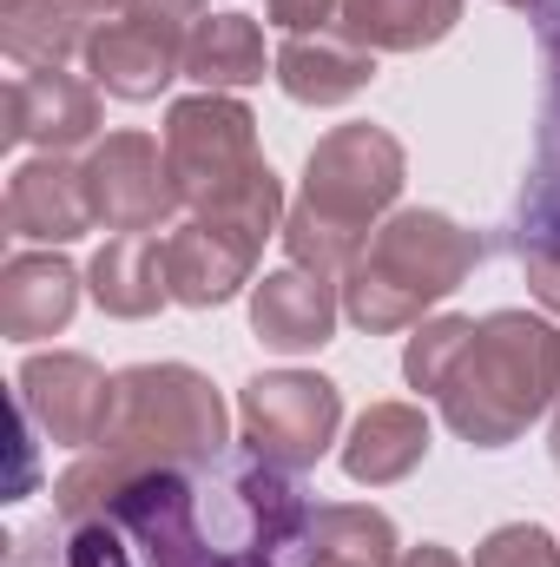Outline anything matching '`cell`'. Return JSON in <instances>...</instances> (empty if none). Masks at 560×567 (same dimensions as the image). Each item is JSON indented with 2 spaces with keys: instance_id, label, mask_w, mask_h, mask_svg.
<instances>
[{
  "instance_id": "obj_1",
  "label": "cell",
  "mask_w": 560,
  "mask_h": 567,
  "mask_svg": "<svg viewBox=\"0 0 560 567\" xmlns=\"http://www.w3.org/2000/svg\"><path fill=\"white\" fill-rule=\"evenodd\" d=\"M403 377L442 403L468 449H508L560 403V330L528 310L428 317L403 350Z\"/></svg>"
},
{
  "instance_id": "obj_2",
  "label": "cell",
  "mask_w": 560,
  "mask_h": 567,
  "mask_svg": "<svg viewBox=\"0 0 560 567\" xmlns=\"http://www.w3.org/2000/svg\"><path fill=\"white\" fill-rule=\"evenodd\" d=\"M225 455V403L211 377L191 363H133L120 370V403L93 455H80L53 482V508L66 522H93L106 488L145 468H211Z\"/></svg>"
},
{
  "instance_id": "obj_3",
  "label": "cell",
  "mask_w": 560,
  "mask_h": 567,
  "mask_svg": "<svg viewBox=\"0 0 560 567\" xmlns=\"http://www.w3.org/2000/svg\"><path fill=\"white\" fill-rule=\"evenodd\" d=\"M403 178H409V152L396 133H383L370 120L323 133L303 158L297 205L283 212L290 265H303L317 278H350V265L370 251L376 225L403 198Z\"/></svg>"
},
{
  "instance_id": "obj_4",
  "label": "cell",
  "mask_w": 560,
  "mask_h": 567,
  "mask_svg": "<svg viewBox=\"0 0 560 567\" xmlns=\"http://www.w3.org/2000/svg\"><path fill=\"white\" fill-rule=\"evenodd\" d=\"M165 165L191 218H238L251 231L283 225L278 172L258 152V120L231 93H191L165 113Z\"/></svg>"
},
{
  "instance_id": "obj_5",
  "label": "cell",
  "mask_w": 560,
  "mask_h": 567,
  "mask_svg": "<svg viewBox=\"0 0 560 567\" xmlns=\"http://www.w3.org/2000/svg\"><path fill=\"white\" fill-rule=\"evenodd\" d=\"M481 238L462 231L448 212H390L370 238V251L350 265L343 278V317L363 337H390V330H416L422 310L455 297L462 278L475 271Z\"/></svg>"
},
{
  "instance_id": "obj_6",
  "label": "cell",
  "mask_w": 560,
  "mask_h": 567,
  "mask_svg": "<svg viewBox=\"0 0 560 567\" xmlns=\"http://www.w3.org/2000/svg\"><path fill=\"white\" fill-rule=\"evenodd\" d=\"M198 0H133L113 20H93L86 33V73L113 100H158L185 73V47L198 33Z\"/></svg>"
},
{
  "instance_id": "obj_7",
  "label": "cell",
  "mask_w": 560,
  "mask_h": 567,
  "mask_svg": "<svg viewBox=\"0 0 560 567\" xmlns=\"http://www.w3.org/2000/svg\"><path fill=\"white\" fill-rule=\"evenodd\" d=\"M336 423H343V396L330 377H310V370H265L238 396L245 449L283 475L317 468L336 442Z\"/></svg>"
},
{
  "instance_id": "obj_8",
  "label": "cell",
  "mask_w": 560,
  "mask_h": 567,
  "mask_svg": "<svg viewBox=\"0 0 560 567\" xmlns=\"http://www.w3.org/2000/svg\"><path fill=\"white\" fill-rule=\"evenodd\" d=\"M20 390V410L33 416L40 435L66 442V449H100V435L113 423V403H120V377H106L93 357L80 350H40L20 363L13 377Z\"/></svg>"
},
{
  "instance_id": "obj_9",
  "label": "cell",
  "mask_w": 560,
  "mask_h": 567,
  "mask_svg": "<svg viewBox=\"0 0 560 567\" xmlns=\"http://www.w3.org/2000/svg\"><path fill=\"white\" fill-rule=\"evenodd\" d=\"M86 198H93V225L106 231H158L178 212V185L165 165V145L152 133H106L86 152Z\"/></svg>"
},
{
  "instance_id": "obj_10",
  "label": "cell",
  "mask_w": 560,
  "mask_h": 567,
  "mask_svg": "<svg viewBox=\"0 0 560 567\" xmlns=\"http://www.w3.org/2000/svg\"><path fill=\"white\" fill-rule=\"evenodd\" d=\"M258 251H265V231H251L238 218H185L165 238V290H172V303H185V310L231 303L258 271Z\"/></svg>"
},
{
  "instance_id": "obj_11",
  "label": "cell",
  "mask_w": 560,
  "mask_h": 567,
  "mask_svg": "<svg viewBox=\"0 0 560 567\" xmlns=\"http://www.w3.org/2000/svg\"><path fill=\"white\" fill-rule=\"evenodd\" d=\"M7 145H40V152H73L100 140V86L66 73V66H33L7 86Z\"/></svg>"
},
{
  "instance_id": "obj_12",
  "label": "cell",
  "mask_w": 560,
  "mask_h": 567,
  "mask_svg": "<svg viewBox=\"0 0 560 567\" xmlns=\"http://www.w3.org/2000/svg\"><path fill=\"white\" fill-rule=\"evenodd\" d=\"M7 231L27 245H73L93 231V198H86V172L66 165L60 152H40L27 165H13L7 178Z\"/></svg>"
},
{
  "instance_id": "obj_13",
  "label": "cell",
  "mask_w": 560,
  "mask_h": 567,
  "mask_svg": "<svg viewBox=\"0 0 560 567\" xmlns=\"http://www.w3.org/2000/svg\"><path fill=\"white\" fill-rule=\"evenodd\" d=\"M336 310H343L336 278H317V271H303V265H283V271H271L265 284H251V330H258V343L278 350V357H310V350H323L330 330H336Z\"/></svg>"
},
{
  "instance_id": "obj_14",
  "label": "cell",
  "mask_w": 560,
  "mask_h": 567,
  "mask_svg": "<svg viewBox=\"0 0 560 567\" xmlns=\"http://www.w3.org/2000/svg\"><path fill=\"white\" fill-rule=\"evenodd\" d=\"M376 80V53L356 47L350 33L323 27V33H290L278 53V86L297 106H343Z\"/></svg>"
},
{
  "instance_id": "obj_15",
  "label": "cell",
  "mask_w": 560,
  "mask_h": 567,
  "mask_svg": "<svg viewBox=\"0 0 560 567\" xmlns=\"http://www.w3.org/2000/svg\"><path fill=\"white\" fill-rule=\"evenodd\" d=\"M73 310H80V271L60 251H20V258H7V271H0V330L13 343L66 330Z\"/></svg>"
},
{
  "instance_id": "obj_16",
  "label": "cell",
  "mask_w": 560,
  "mask_h": 567,
  "mask_svg": "<svg viewBox=\"0 0 560 567\" xmlns=\"http://www.w3.org/2000/svg\"><path fill=\"white\" fill-rule=\"evenodd\" d=\"M422 455H428V416L416 403H370L343 442V475L363 488H390L416 475Z\"/></svg>"
},
{
  "instance_id": "obj_17",
  "label": "cell",
  "mask_w": 560,
  "mask_h": 567,
  "mask_svg": "<svg viewBox=\"0 0 560 567\" xmlns=\"http://www.w3.org/2000/svg\"><path fill=\"white\" fill-rule=\"evenodd\" d=\"M86 290L106 317H126L139 323L152 317L172 290H165V238L152 231H113L100 251H93V271H86Z\"/></svg>"
},
{
  "instance_id": "obj_18",
  "label": "cell",
  "mask_w": 560,
  "mask_h": 567,
  "mask_svg": "<svg viewBox=\"0 0 560 567\" xmlns=\"http://www.w3.org/2000/svg\"><path fill=\"white\" fill-rule=\"evenodd\" d=\"M317 561H336V567H396L403 548H396V522L383 508H363V502H323L310 508L303 535L290 542Z\"/></svg>"
},
{
  "instance_id": "obj_19",
  "label": "cell",
  "mask_w": 560,
  "mask_h": 567,
  "mask_svg": "<svg viewBox=\"0 0 560 567\" xmlns=\"http://www.w3.org/2000/svg\"><path fill=\"white\" fill-rule=\"evenodd\" d=\"M462 0H343V33L370 53H422L448 40Z\"/></svg>"
},
{
  "instance_id": "obj_20",
  "label": "cell",
  "mask_w": 560,
  "mask_h": 567,
  "mask_svg": "<svg viewBox=\"0 0 560 567\" xmlns=\"http://www.w3.org/2000/svg\"><path fill=\"white\" fill-rule=\"evenodd\" d=\"M185 80L205 93H238L265 80V33L251 13H205L191 47H185Z\"/></svg>"
},
{
  "instance_id": "obj_21",
  "label": "cell",
  "mask_w": 560,
  "mask_h": 567,
  "mask_svg": "<svg viewBox=\"0 0 560 567\" xmlns=\"http://www.w3.org/2000/svg\"><path fill=\"white\" fill-rule=\"evenodd\" d=\"M86 13L73 0H0V47L13 66H66L86 53Z\"/></svg>"
},
{
  "instance_id": "obj_22",
  "label": "cell",
  "mask_w": 560,
  "mask_h": 567,
  "mask_svg": "<svg viewBox=\"0 0 560 567\" xmlns=\"http://www.w3.org/2000/svg\"><path fill=\"white\" fill-rule=\"evenodd\" d=\"M535 33H541V60H548V106H541V152L535 172L560 178V0L535 7Z\"/></svg>"
},
{
  "instance_id": "obj_23",
  "label": "cell",
  "mask_w": 560,
  "mask_h": 567,
  "mask_svg": "<svg viewBox=\"0 0 560 567\" xmlns=\"http://www.w3.org/2000/svg\"><path fill=\"white\" fill-rule=\"evenodd\" d=\"M475 567H560V542L535 522H508L475 548Z\"/></svg>"
},
{
  "instance_id": "obj_24",
  "label": "cell",
  "mask_w": 560,
  "mask_h": 567,
  "mask_svg": "<svg viewBox=\"0 0 560 567\" xmlns=\"http://www.w3.org/2000/svg\"><path fill=\"white\" fill-rule=\"evenodd\" d=\"M66 561L73 567H145L139 548L126 542L120 522L93 515V522H66Z\"/></svg>"
},
{
  "instance_id": "obj_25",
  "label": "cell",
  "mask_w": 560,
  "mask_h": 567,
  "mask_svg": "<svg viewBox=\"0 0 560 567\" xmlns=\"http://www.w3.org/2000/svg\"><path fill=\"white\" fill-rule=\"evenodd\" d=\"M265 13L278 20L283 33H323L343 13V0H265Z\"/></svg>"
},
{
  "instance_id": "obj_26",
  "label": "cell",
  "mask_w": 560,
  "mask_h": 567,
  "mask_svg": "<svg viewBox=\"0 0 560 567\" xmlns=\"http://www.w3.org/2000/svg\"><path fill=\"white\" fill-rule=\"evenodd\" d=\"M7 567H73V561H66V542H53V528H33V535L13 542Z\"/></svg>"
},
{
  "instance_id": "obj_27",
  "label": "cell",
  "mask_w": 560,
  "mask_h": 567,
  "mask_svg": "<svg viewBox=\"0 0 560 567\" xmlns=\"http://www.w3.org/2000/svg\"><path fill=\"white\" fill-rule=\"evenodd\" d=\"M521 271H528V290L560 317V251H548V258H521Z\"/></svg>"
},
{
  "instance_id": "obj_28",
  "label": "cell",
  "mask_w": 560,
  "mask_h": 567,
  "mask_svg": "<svg viewBox=\"0 0 560 567\" xmlns=\"http://www.w3.org/2000/svg\"><path fill=\"white\" fill-rule=\"evenodd\" d=\"M396 567H462V561H455L448 548H435V542H422V548H409V555H403Z\"/></svg>"
},
{
  "instance_id": "obj_29",
  "label": "cell",
  "mask_w": 560,
  "mask_h": 567,
  "mask_svg": "<svg viewBox=\"0 0 560 567\" xmlns=\"http://www.w3.org/2000/svg\"><path fill=\"white\" fill-rule=\"evenodd\" d=\"M73 7H80L86 20H113V13H126L133 0H73Z\"/></svg>"
},
{
  "instance_id": "obj_30",
  "label": "cell",
  "mask_w": 560,
  "mask_h": 567,
  "mask_svg": "<svg viewBox=\"0 0 560 567\" xmlns=\"http://www.w3.org/2000/svg\"><path fill=\"white\" fill-rule=\"evenodd\" d=\"M283 567H336V561H317V555H303V548H290V555H283Z\"/></svg>"
},
{
  "instance_id": "obj_31",
  "label": "cell",
  "mask_w": 560,
  "mask_h": 567,
  "mask_svg": "<svg viewBox=\"0 0 560 567\" xmlns=\"http://www.w3.org/2000/svg\"><path fill=\"white\" fill-rule=\"evenodd\" d=\"M548 455H554V468H560V403H554V435H548Z\"/></svg>"
},
{
  "instance_id": "obj_32",
  "label": "cell",
  "mask_w": 560,
  "mask_h": 567,
  "mask_svg": "<svg viewBox=\"0 0 560 567\" xmlns=\"http://www.w3.org/2000/svg\"><path fill=\"white\" fill-rule=\"evenodd\" d=\"M501 7H521V13H535V7H541V0H501Z\"/></svg>"
}]
</instances>
